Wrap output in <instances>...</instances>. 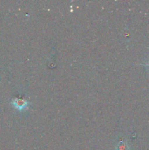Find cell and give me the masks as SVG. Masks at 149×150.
<instances>
[{"label":"cell","mask_w":149,"mask_h":150,"mask_svg":"<svg viewBox=\"0 0 149 150\" xmlns=\"http://www.w3.org/2000/svg\"><path fill=\"white\" fill-rule=\"evenodd\" d=\"M12 105H13L15 108H16L18 111H21L23 110L26 109L28 107L29 105V103L24 99H19V98H15V99H13L11 101Z\"/></svg>","instance_id":"6da1fadb"},{"label":"cell","mask_w":149,"mask_h":150,"mask_svg":"<svg viewBox=\"0 0 149 150\" xmlns=\"http://www.w3.org/2000/svg\"><path fill=\"white\" fill-rule=\"evenodd\" d=\"M117 149L118 150H128V146H127L125 142H121L117 146Z\"/></svg>","instance_id":"7a4b0ae2"},{"label":"cell","mask_w":149,"mask_h":150,"mask_svg":"<svg viewBox=\"0 0 149 150\" xmlns=\"http://www.w3.org/2000/svg\"><path fill=\"white\" fill-rule=\"evenodd\" d=\"M148 65H149V64H148Z\"/></svg>","instance_id":"3957f363"}]
</instances>
